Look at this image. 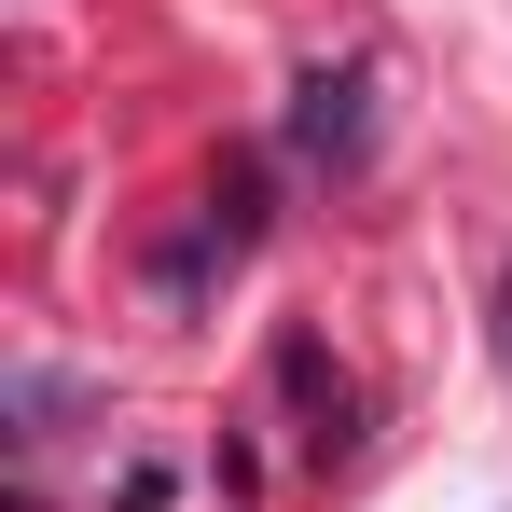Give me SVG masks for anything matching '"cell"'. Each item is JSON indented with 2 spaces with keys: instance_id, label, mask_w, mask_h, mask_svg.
Listing matches in <instances>:
<instances>
[{
  "instance_id": "6da1fadb",
  "label": "cell",
  "mask_w": 512,
  "mask_h": 512,
  "mask_svg": "<svg viewBox=\"0 0 512 512\" xmlns=\"http://www.w3.org/2000/svg\"><path fill=\"white\" fill-rule=\"evenodd\" d=\"M346 139H360V70H319L291 97V153H346Z\"/></svg>"
}]
</instances>
